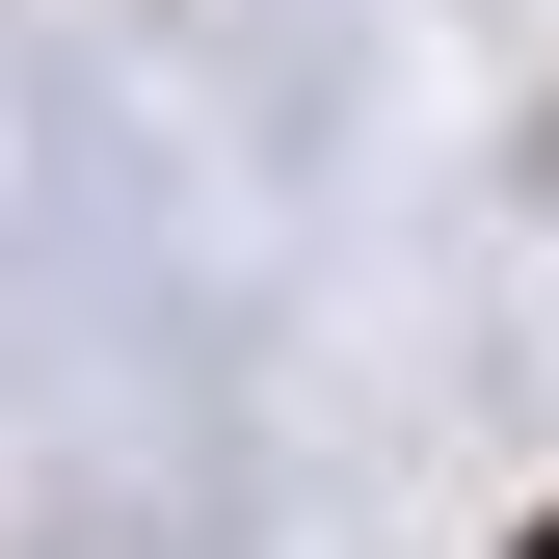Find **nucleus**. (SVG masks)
<instances>
[{"instance_id":"f257e3e1","label":"nucleus","mask_w":559,"mask_h":559,"mask_svg":"<svg viewBox=\"0 0 559 559\" xmlns=\"http://www.w3.org/2000/svg\"><path fill=\"white\" fill-rule=\"evenodd\" d=\"M533 559H559V533H533Z\"/></svg>"}]
</instances>
